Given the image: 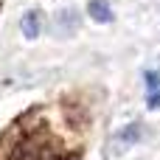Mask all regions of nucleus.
<instances>
[{
	"label": "nucleus",
	"instance_id": "obj_1",
	"mask_svg": "<svg viewBox=\"0 0 160 160\" xmlns=\"http://www.w3.org/2000/svg\"><path fill=\"white\" fill-rule=\"evenodd\" d=\"M11 160H68V155L48 132H31L17 141V146L11 149Z\"/></svg>",
	"mask_w": 160,
	"mask_h": 160
},
{
	"label": "nucleus",
	"instance_id": "obj_2",
	"mask_svg": "<svg viewBox=\"0 0 160 160\" xmlns=\"http://www.w3.org/2000/svg\"><path fill=\"white\" fill-rule=\"evenodd\" d=\"M87 14H90V20L98 22V25L112 22V8H110L107 0H90V3H87Z\"/></svg>",
	"mask_w": 160,
	"mask_h": 160
},
{
	"label": "nucleus",
	"instance_id": "obj_3",
	"mask_svg": "<svg viewBox=\"0 0 160 160\" xmlns=\"http://www.w3.org/2000/svg\"><path fill=\"white\" fill-rule=\"evenodd\" d=\"M39 28H42L39 14H37V11H25L22 20H20V31H22L28 39H37V37H39Z\"/></svg>",
	"mask_w": 160,
	"mask_h": 160
},
{
	"label": "nucleus",
	"instance_id": "obj_4",
	"mask_svg": "<svg viewBox=\"0 0 160 160\" xmlns=\"http://www.w3.org/2000/svg\"><path fill=\"white\" fill-rule=\"evenodd\" d=\"M138 138H141V124H129V127H127V129L118 135V141H121L124 146H132Z\"/></svg>",
	"mask_w": 160,
	"mask_h": 160
},
{
	"label": "nucleus",
	"instance_id": "obj_5",
	"mask_svg": "<svg viewBox=\"0 0 160 160\" xmlns=\"http://www.w3.org/2000/svg\"><path fill=\"white\" fill-rule=\"evenodd\" d=\"M158 90H160V73L149 70L146 73V93H158Z\"/></svg>",
	"mask_w": 160,
	"mask_h": 160
}]
</instances>
